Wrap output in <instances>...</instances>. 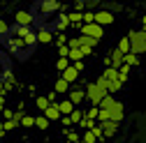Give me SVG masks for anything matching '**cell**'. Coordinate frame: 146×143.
Segmentation results:
<instances>
[{
	"instance_id": "b9f144b4",
	"label": "cell",
	"mask_w": 146,
	"mask_h": 143,
	"mask_svg": "<svg viewBox=\"0 0 146 143\" xmlns=\"http://www.w3.org/2000/svg\"><path fill=\"white\" fill-rule=\"evenodd\" d=\"M0 136H5V127H3V120H0Z\"/></svg>"
},
{
	"instance_id": "d6986e66",
	"label": "cell",
	"mask_w": 146,
	"mask_h": 143,
	"mask_svg": "<svg viewBox=\"0 0 146 143\" xmlns=\"http://www.w3.org/2000/svg\"><path fill=\"white\" fill-rule=\"evenodd\" d=\"M123 65H127V67H139V56H135V53H127V56H123Z\"/></svg>"
},
{
	"instance_id": "f1b7e54d",
	"label": "cell",
	"mask_w": 146,
	"mask_h": 143,
	"mask_svg": "<svg viewBox=\"0 0 146 143\" xmlns=\"http://www.w3.org/2000/svg\"><path fill=\"white\" fill-rule=\"evenodd\" d=\"M121 88H123V85H121L118 81H109V85H107V95H114V92H118Z\"/></svg>"
},
{
	"instance_id": "5bb4252c",
	"label": "cell",
	"mask_w": 146,
	"mask_h": 143,
	"mask_svg": "<svg viewBox=\"0 0 146 143\" xmlns=\"http://www.w3.org/2000/svg\"><path fill=\"white\" fill-rule=\"evenodd\" d=\"M42 115H44L49 122H56V120H60V113H58V109H56V104H49L46 109L42 111Z\"/></svg>"
},
{
	"instance_id": "8992f818",
	"label": "cell",
	"mask_w": 146,
	"mask_h": 143,
	"mask_svg": "<svg viewBox=\"0 0 146 143\" xmlns=\"http://www.w3.org/2000/svg\"><path fill=\"white\" fill-rule=\"evenodd\" d=\"M14 21H16V26H19V28H33V23H35V16H33V12L21 9V12H16Z\"/></svg>"
},
{
	"instance_id": "7bdbcfd3",
	"label": "cell",
	"mask_w": 146,
	"mask_h": 143,
	"mask_svg": "<svg viewBox=\"0 0 146 143\" xmlns=\"http://www.w3.org/2000/svg\"><path fill=\"white\" fill-rule=\"evenodd\" d=\"M141 26H144L141 30H146V14H144V19H141Z\"/></svg>"
},
{
	"instance_id": "ee69618b",
	"label": "cell",
	"mask_w": 146,
	"mask_h": 143,
	"mask_svg": "<svg viewBox=\"0 0 146 143\" xmlns=\"http://www.w3.org/2000/svg\"><path fill=\"white\" fill-rule=\"evenodd\" d=\"M60 143H67V141H60Z\"/></svg>"
},
{
	"instance_id": "9a60e30c",
	"label": "cell",
	"mask_w": 146,
	"mask_h": 143,
	"mask_svg": "<svg viewBox=\"0 0 146 143\" xmlns=\"http://www.w3.org/2000/svg\"><path fill=\"white\" fill-rule=\"evenodd\" d=\"M70 28V21H67V14H58V19H56V32L63 35L65 30Z\"/></svg>"
},
{
	"instance_id": "f6af8a7d",
	"label": "cell",
	"mask_w": 146,
	"mask_h": 143,
	"mask_svg": "<svg viewBox=\"0 0 146 143\" xmlns=\"http://www.w3.org/2000/svg\"><path fill=\"white\" fill-rule=\"evenodd\" d=\"M0 141H3V136H0Z\"/></svg>"
},
{
	"instance_id": "484cf974",
	"label": "cell",
	"mask_w": 146,
	"mask_h": 143,
	"mask_svg": "<svg viewBox=\"0 0 146 143\" xmlns=\"http://www.w3.org/2000/svg\"><path fill=\"white\" fill-rule=\"evenodd\" d=\"M95 125H98L95 120H90V118H81V122H79V127H81L84 132H88V129H93Z\"/></svg>"
},
{
	"instance_id": "83f0119b",
	"label": "cell",
	"mask_w": 146,
	"mask_h": 143,
	"mask_svg": "<svg viewBox=\"0 0 146 143\" xmlns=\"http://www.w3.org/2000/svg\"><path fill=\"white\" fill-rule=\"evenodd\" d=\"M79 141H81V143H98V138H95V134H93V132H84Z\"/></svg>"
},
{
	"instance_id": "836d02e7",
	"label": "cell",
	"mask_w": 146,
	"mask_h": 143,
	"mask_svg": "<svg viewBox=\"0 0 146 143\" xmlns=\"http://www.w3.org/2000/svg\"><path fill=\"white\" fill-rule=\"evenodd\" d=\"M67 67H70V60H67V58H58L56 69H58V72H63V69H67Z\"/></svg>"
},
{
	"instance_id": "74e56055",
	"label": "cell",
	"mask_w": 146,
	"mask_h": 143,
	"mask_svg": "<svg viewBox=\"0 0 146 143\" xmlns=\"http://www.w3.org/2000/svg\"><path fill=\"white\" fill-rule=\"evenodd\" d=\"M58 53H60V58H67V56H70V49H67V46H60Z\"/></svg>"
},
{
	"instance_id": "5b68a950",
	"label": "cell",
	"mask_w": 146,
	"mask_h": 143,
	"mask_svg": "<svg viewBox=\"0 0 146 143\" xmlns=\"http://www.w3.org/2000/svg\"><path fill=\"white\" fill-rule=\"evenodd\" d=\"M79 35H84V37H90V39H102L104 37V28H100L98 23H90V26H81L79 28Z\"/></svg>"
},
{
	"instance_id": "e0dca14e",
	"label": "cell",
	"mask_w": 146,
	"mask_h": 143,
	"mask_svg": "<svg viewBox=\"0 0 146 143\" xmlns=\"http://www.w3.org/2000/svg\"><path fill=\"white\" fill-rule=\"evenodd\" d=\"M70 88H72L70 83H65L63 79H58L56 85H53V92H56V95H65V92H70Z\"/></svg>"
},
{
	"instance_id": "bcb514c9",
	"label": "cell",
	"mask_w": 146,
	"mask_h": 143,
	"mask_svg": "<svg viewBox=\"0 0 146 143\" xmlns=\"http://www.w3.org/2000/svg\"><path fill=\"white\" fill-rule=\"evenodd\" d=\"M77 143H81V141H77Z\"/></svg>"
},
{
	"instance_id": "d590c367",
	"label": "cell",
	"mask_w": 146,
	"mask_h": 143,
	"mask_svg": "<svg viewBox=\"0 0 146 143\" xmlns=\"http://www.w3.org/2000/svg\"><path fill=\"white\" fill-rule=\"evenodd\" d=\"M44 97L49 99V104H56V102H58V95H56V92H46Z\"/></svg>"
},
{
	"instance_id": "d6a6232c",
	"label": "cell",
	"mask_w": 146,
	"mask_h": 143,
	"mask_svg": "<svg viewBox=\"0 0 146 143\" xmlns=\"http://www.w3.org/2000/svg\"><path fill=\"white\" fill-rule=\"evenodd\" d=\"M84 118H90V120H95V118H98V106H90L88 111H84Z\"/></svg>"
},
{
	"instance_id": "1f68e13d",
	"label": "cell",
	"mask_w": 146,
	"mask_h": 143,
	"mask_svg": "<svg viewBox=\"0 0 146 143\" xmlns=\"http://www.w3.org/2000/svg\"><path fill=\"white\" fill-rule=\"evenodd\" d=\"M3 127H5V132H12V129L19 127V122L16 120H3Z\"/></svg>"
},
{
	"instance_id": "9c48e42d",
	"label": "cell",
	"mask_w": 146,
	"mask_h": 143,
	"mask_svg": "<svg viewBox=\"0 0 146 143\" xmlns=\"http://www.w3.org/2000/svg\"><path fill=\"white\" fill-rule=\"evenodd\" d=\"M67 99L72 102V106H74V109H79V106H81V102L86 99V95H84V90H81V88H70Z\"/></svg>"
},
{
	"instance_id": "ffe728a7",
	"label": "cell",
	"mask_w": 146,
	"mask_h": 143,
	"mask_svg": "<svg viewBox=\"0 0 146 143\" xmlns=\"http://www.w3.org/2000/svg\"><path fill=\"white\" fill-rule=\"evenodd\" d=\"M116 51H118V53H123V56H127V53H130V39H127V37L118 39V46H116Z\"/></svg>"
},
{
	"instance_id": "6da1fadb",
	"label": "cell",
	"mask_w": 146,
	"mask_h": 143,
	"mask_svg": "<svg viewBox=\"0 0 146 143\" xmlns=\"http://www.w3.org/2000/svg\"><path fill=\"white\" fill-rule=\"evenodd\" d=\"M3 42H5L7 53L9 56H16V58H28L30 51L35 49V44H37L35 30L33 28H19V26L9 28L7 37H3Z\"/></svg>"
},
{
	"instance_id": "4316f807",
	"label": "cell",
	"mask_w": 146,
	"mask_h": 143,
	"mask_svg": "<svg viewBox=\"0 0 146 143\" xmlns=\"http://www.w3.org/2000/svg\"><path fill=\"white\" fill-rule=\"evenodd\" d=\"M19 125H21V127H26V129H28V127H35V115H23Z\"/></svg>"
},
{
	"instance_id": "60d3db41",
	"label": "cell",
	"mask_w": 146,
	"mask_h": 143,
	"mask_svg": "<svg viewBox=\"0 0 146 143\" xmlns=\"http://www.w3.org/2000/svg\"><path fill=\"white\" fill-rule=\"evenodd\" d=\"M3 109H5V97H0V113H3Z\"/></svg>"
},
{
	"instance_id": "4dcf8cb0",
	"label": "cell",
	"mask_w": 146,
	"mask_h": 143,
	"mask_svg": "<svg viewBox=\"0 0 146 143\" xmlns=\"http://www.w3.org/2000/svg\"><path fill=\"white\" fill-rule=\"evenodd\" d=\"M35 104H37V109H40V111H44V109H46V106H49V99H46L44 95H40L37 99H35Z\"/></svg>"
},
{
	"instance_id": "e575fe53",
	"label": "cell",
	"mask_w": 146,
	"mask_h": 143,
	"mask_svg": "<svg viewBox=\"0 0 146 143\" xmlns=\"http://www.w3.org/2000/svg\"><path fill=\"white\" fill-rule=\"evenodd\" d=\"M7 32H9L7 21H3V19H0V37H7Z\"/></svg>"
},
{
	"instance_id": "44dd1931",
	"label": "cell",
	"mask_w": 146,
	"mask_h": 143,
	"mask_svg": "<svg viewBox=\"0 0 146 143\" xmlns=\"http://www.w3.org/2000/svg\"><path fill=\"white\" fill-rule=\"evenodd\" d=\"M100 42L98 39H90V37H84V35H79V46H88V49H95Z\"/></svg>"
},
{
	"instance_id": "2e32d148",
	"label": "cell",
	"mask_w": 146,
	"mask_h": 143,
	"mask_svg": "<svg viewBox=\"0 0 146 143\" xmlns=\"http://www.w3.org/2000/svg\"><path fill=\"white\" fill-rule=\"evenodd\" d=\"M9 72H12V69H9V60L0 53V81H5V76L9 74Z\"/></svg>"
},
{
	"instance_id": "8d00e7d4",
	"label": "cell",
	"mask_w": 146,
	"mask_h": 143,
	"mask_svg": "<svg viewBox=\"0 0 146 143\" xmlns=\"http://www.w3.org/2000/svg\"><path fill=\"white\" fill-rule=\"evenodd\" d=\"M0 115H3V120H12L14 111H9V109H3V113H0Z\"/></svg>"
},
{
	"instance_id": "cb8c5ba5",
	"label": "cell",
	"mask_w": 146,
	"mask_h": 143,
	"mask_svg": "<svg viewBox=\"0 0 146 143\" xmlns=\"http://www.w3.org/2000/svg\"><path fill=\"white\" fill-rule=\"evenodd\" d=\"M67 118H70V122H72V125H79V122H81V118H84V111H81V109H74Z\"/></svg>"
},
{
	"instance_id": "8fae6325",
	"label": "cell",
	"mask_w": 146,
	"mask_h": 143,
	"mask_svg": "<svg viewBox=\"0 0 146 143\" xmlns=\"http://www.w3.org/2000/svg\"><path fill=\"white\" fill-rule=\"evenodd\" d=\"M60 79H63L65 83H70V85H72V83H77V81H79V72L72 67V62H70V67H67V69H63V76H60Z\"/></svg>"
},
{
	"instance_id": "7402d4cb",
	"label": "cell",
	"mask_w": 146,
	"mask_h": 143,
	"mask_svg": "<svg viewBox=\"0 0 146 143\" xmlns=\"http://www.w3.org/2000/svg\"><path fill=\"white\" fill-rule=\"evenodd\" d=\"M63 134H65V141H67V143H77V141L81 138V134H79V132H74V129H65Z\"/></svg>"
},
{
	"instance_id": "ac0fdd59",
	"label": "cell",
	"mask_w": 146,
	"mask_h": 143,
	"mask_svg": "<svg viewBox=\"0 0 146 143\" xmlns=\"http://www.w3.org/2000/svg\"><path fill=\"white\" fill-rule=\"evenodd\" d=\"M114 104H116V97H114V95H104V97H102V102H100V106H98V109H104V111H109V109H111Z\"/></svg>"
},
{
	"instance_id": "7a4b0ae2",
	"label": "cell",
	"mask_w": 146,
	"mask_h": 143,
	"mask_svg": "<svg viewBox=\"0 0 146 143\" xmlns=\"http://www.w3.org/2000/svg\"><path fill=\"white\" fill-rule=\"evenodd\" d=\"M56 12H60V14H67V5H60V3H56V0H44V3H37L33 7V16H35V21H49L51 19V14H56Z\"/></svg>"
},
{
	"instance_id": "52a82bcc",
	"label": "cell",
	"mask_w": 146,
	"mask_h": 143,
	"mask_svg": "<svg viewBox=\"0 0 146 143\" xmlns=\"http://www.w3.org/2000/svg\"><path fill=\"white\" fill-rule=\"evenodd\" d=\"M95 23H98L100 28L111 26V23H114V14L109 12V9H98V12H95Z\"/></svg>"
},
{
	"instance_id": "4fadbf2b",
	"label": "cell",
	"mask_w": 146,
	"mask_h": 143,
	"mask_svg": "<svg viewBox=\"0 0 146 143\" xmlns=\"http://www.w3.org/2000/svg\"><path fill=\"white\" fill-rule=\"evenodd\" d=\"M56 109H58L60 115H70L72 111H74V106H72V102L65 97V99H58V102H56Z\"/></svg>"
},
{
	"instance_id": "ab89813d",
	"label": "cell",
	"mask_w": 146,
	"mask_h": 143,
	"mask_svg": "<svg viewBox=\"0 0 146 143\" xmlns=\"http://www.w3.org/2000/svg\"><path fill=\"white\" fill-rule=\"evenodd\" d=\"M72 67H74V69L79 72V74H81V72H84V60H79V62H72Z\"/></svg>"
},
{
	"instance_id": "f35d334b",
	"label": "cell",
	"mask_w": 146,
	"mask_h": 143,
	"mask_svg": "<svg viewBox=\"0 0 146 143\" xmlns=\"http://www.w3.org/2000/svg\"><path fill=\"white\" fill-rule=\"evenodd\" d=\"M60 122H63V127H67V129L72 127V122H70V118H67V115H60Z\"/></svg>"
},
{
	"instance_id": "f546056e",
	"label": "cell",
	"mask_w": 146,
	"mask_h": 143,
	"mask_svg": "<svg viewBox=\"0 0 146 143\" xmlns=\"http://www.w3.org/2000/svg\"><path fill=\"white\" fill-rule=\"evenodd\" d=\"M53 44H56L58 49H60V46H65V44H67V37H65V32H63V35H53Z\"/></svg>"
},
{
	"instance_id": "ba28073f",
	"label": "cell",
	"mask_w": 146,
	"mask_h": 143,
	"mask_svg": "<svg viewBox=\"0 0 146 143\" xmlns=\"http://www.w3.org/2000/svg\"><path fill=\"white\" fill-rule=\"evenodd\" d=\"M123 118H125V109H123V104H121V102L116 99V104L111 106V109H109V120L118 125V122H121Z\"/></svg>"
},
{
	"instance_id": "30bf717a",
	"label": "cell",
	"mask_w": 146,
	"mask_h": 143,
	"mask_svg": "<svg viewBox=\"0 0 146 143\" xmlns=\"http://www.w3.org/2000/svg\"><path fill=\"white\" fill-rule=\"evenodd\" d=\"M35 39H37V44H53V32L49 28H40L35 30Z\"/></svg>"
},
{
	"instance_id": "3957f363",
	"label": "cell",
	"mask_w": 146,
	"mask_h": 143,
	"mask_svg": "<svg viewBox=\"0 0 146 143\" xmlns=\"http://www.w3.org/2000/svg\"><path fill=\"white\" fill-rule=\"evenodd\" d=\"M127 39H130V53L135 56L146 53V30H130Z\"/></svg>"
},
{
	"instance_id": "d4e9b609",
	"label": "cell",
	"mask_w": 146,
	"mask_h": 143,
	"mask_svg": "<svg viewBox=\"0 0 146 143\" xmlns=\"http://www.w3.org/2000/svg\"><path fill=\"white\" fill-rule=\"evenodd\" d=\"M49 120L44 118V115H35V127H40V129H49Z\"/></svg>"
},
{
	"instance_id": "603a6c76",
	"label": "cell",
	"mask_w": 146,
	"mask_h": 143,
	"mask_svg": "<svg viewBox=\"0 0 146 143\" xmlns=\"http://www.w3.org/2000/svg\"><path fill=\"white\" fill-rule=\"evenodd\" d=\"M102 76H104L107 81H118V72H116L114 67H104V72H102Z\"/></svg>"
},
{
	"instance_id": "7c38bea8",
	"label": "cell",
	"mask_w": 146,
	"mask_h": 143,
	"mask_svg": "<svg viewBox=\"0 0 146 143\" xmlns=\"http://www.w3.org/2000/svg\"><path fill=\"white\" fill-rule=\"evenodd\" d=\"M100 129H102V136L109 138V136H114V134L118 132V125L111 122V120H107V122H100Z\"/></svg>"
},
{
	"instance_id": "277c9868",
	"label": "cell",
	"mask_w": 146,
	"mask_h": 143,
	"mask_svg": "<svg viewBox=\"0 0 146 143\" xmlns=\"http://www.w3.org/2000/svg\"><path fill=\"white\" fill-rule=\"evenodd\" d=\"M84 95H86V99L90 102V106H100V102H102V97H104L107 92L100 90L95 83H88V85H86V90H84Z\"/></svg>"
}]
</instances>
